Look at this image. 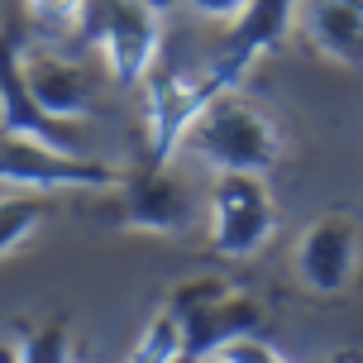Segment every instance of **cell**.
<instances>
[{"mask_svg":"<svg viewBox=\"0 0 363 363\" xmlns=\"http://www.w3.org/2000/svg\"><path fill=\"white\" fill-rule=\"evenodd\" d=\"M182 153L201 158L216 177H225V172L268 177L272 163L282 158V134H277V125L263 106L230 91L191 125V134L182 139Z\"/></svg>","mask_w":363,"mask_h":363,"instance_id":"6da1fadb","label":"cell"},{"mask_svg":"<svg viewBox=\"0 0 363 363\" xmlns=\"http://www.w3.org/2000/svg\"><path fill=\"white\" fill-rule=\"evenodd\" d=\"M167 311L182 330V363H206L239 340H263V325H268V306L258 296L216 277L182 282Z\"/></svg>","mask_w":363,"mask_h":363,"instance_id":"7a4b0ae2","label":"cell"},{"mask_svg":"<svg viewBox=\"0 0 363 363\" xmlns=\"http://www.w3.org/2000/svg\"><path fill=\"white\" fill-rule=\"evenodd\" d=\"M277 235V201L263 177L225 172L211 182V244L225 258H254Z\"/></svg>","mask_w":363,"mask_h":363,"instance_id":"3957f363","label":"cell"},{"mask_svg":"<svg viewBox=\"0 0 363 363\" xmlns=\"http://www.w3.org/2000/svg\"><path fill=\"white\" fill-rule=\"evenodd\" d=\"M144 91H148V163L167 167L172 153H182V139L191 134V125L235 86H225L216 72H201V77L158 72L144 82Z\"/></svg>","mask_w":363,"mask_h":363,"instance_id":"277c9868","label":"cell"},{"mask_svg":"<svg viewBox=\"0 0 363 363\" xmlns=\"http://www.w3.org/2000/svg\"><path fill=\"white\" fill-rule=\"evenodd\" d=\"M86 38L101 43L106 67L115 82L139 86L153 77L158 48H163V5H91Z\"/></svg>","mask_w":363,"mask_h":363,"instance_id":"5b68a950","label":"cell"},{"mask_svg":"<svg viewBox=\"0 0 363 363\" xmlns=\"http://www.w3.org/2000/svg\"><path fill=\"white\" fill-rule=\"evenodd\" d=\"M0 182L29 196L43 191H115L125 172L101 158H67L29 139H0Z\"/></svg>","mask_w":363,"mask_h":363,"instance_id":"8992f818","label":"cell"},{"mask_svg":"<svg viewBox=\"0 0 363 363\" xmlns=\"http://www.w3.org/2000/svg\"><path fill=\"white\" fill-rule=\"evenodd\" d=\"M359 258H363V239H359V220L349 211H325L301 230L296 249H291V268L296 282L315 296H340L354 287L359 277Z\"/></svg>","mask_w":363,"mask_h":363,"instance_id":"52a82bcc","label":"cell"},{"mask_svg":"<svg viewBox=\"0 0 363 363\" xmlns=\"http://www.w3.org/2000/svg\"><path fill=\"white\" fill-rule=\"evenodd\" d=\"M115 206H120V225L139 230V235H182L196 220L191 186L172 167H158V163L125 172V182L115 186Z\"/></svg>","mask_w":363,"mask_h":363,"instance_id":"ba28073f","label":"cell"},{"mask_svg":"<svg viewBox=\"0 0 363 363\" xmlns=\"http://www.w3.org/2000/svg\"><path fill=\"white\" fill-rule=\"evenodd\" d=\"M19 53H24L19 24L0 29V139H29V144H43V148H53V153H67V158H86L77 129L48 120L29 101L24 77H19Z\"/></svg>","mask_w":363,"mask_h":363,"instance_id":"9c48e42d","label":"cell"},{"mask_svg":"<svg viewBox=\"0 0 363 363\" xmlns=\"http://www.w3.org/2000/svg\"><path fill=\"white\" fill-rule=\"evenodd\" d=\"M19 77H24V91L48 120L57 125H72V120H86L96 110V82L82 62H72L67 53H53V48H24L19 53Z\"/></svg>","mask_w":363,"mask_h":363,"instance_id":"30bf717a","label":"cell"},{"mask_svg":"<svg viewBox=\"0 0 363 363\" xmlns=\"http://www.w3.org/2000/svg\"><path fill=\"white\" fill-rule=\"evenodd\" d=\"M296 24V10L282 5V0H249V10L225 29V43H220L211 72L225 82V86H239V77L254 67V57L282 48V38L291 34Z\"/></svg>","mask_w":363,"mask_h":363,"instance_id":"8fae6325","label":"cell"},{"mask_svg":"<svg viewBox=\"0 0 363 363\" xmlns=\"http://www.w3.org/2000/svg\"><path fill=\"white\" fill-rule=\"evenodd\" d=\"M301 34L315 43V53L340 62V67H363V5L359 0H315L301 15Z\"/></svg>","mask_w":363,"mask_h":363,"instance_id":"7c38bea8","label":"cell"},{"mask_svg":"<svg viewBox=\"0 0 363 363\" xmlns=\"http://www.w3.org/2000/svg\"><path fill=\"white\" fill-rule=\"evenodd\" d=\"M86 15L91 5H82V0H34V5H24V29L38 38V48H53L57 43H67V38L86 34Z\"/></svg>","mask_w":363,"mask_h":363,"instance_id":"4fadbf2b","label":"cell"},{"mask_svg":"<svg viewBox=\"0 0 363 363\" xmlns=\"http://www.w3.org/2000/svg\"><path fill=\"white\" fill-rule=\"evenodd\" d=\"M15 363H77L72 359V330L67 320H48V325H29L10 345Z\"/></svg>","mask_w":363,"mask_h":363,"instance_id":"5bb4252c","label":"cell"},{"mask_svg":"<svg viewBox=\"0 0 363 363\" xmlns=\"http://www.w3.org/2000/svg\"><path fill=\"white\" fill-rule=\"evenodd\" d=\"M43 220H48V201H43V196H29V191H19V196H0V258L15 254Z\"/></svg>","mask_w":363,"mask_h":363,"instance_id":"9a60e30c","label":"cell"},{"mask_svg":"<svg viewBox=\"0 0 363 363\" xmlns=\"http://www.w3.org/2000/svg\"><path fill=\"white\" fill-rule=\"evenodd\" d=\"M125 363H182V330H177V320H172L167 306L144 325V335L134 340Z\"/></svg>","mask_w":363,"mask_h":363,"instance_id":"2e32d148","label":"cell"},{"mask_svg":"<svg viewBox=\"0 0 363 363\" xmlns=\"http://www.w3.org/2000/svg\"><path fill=\"white\" fill-rule=\"evenodd\" d=\"M225 359H230V363H287L268 340H239V345L225 349Z\"/></svg>","mask_w":363,"mask_h":363,"instance_id":"e0dca14e","label":"cell"},{"mask_svg":"<svg viewBox=\"0 0 363 363\" xmlns=\"http://www.w3.org/2000/svg\"><path fill=\"white\" fill-rule=\"evenodd\" d=\"M191 10L206 19H225V24H235L244 10H249V0H191Z\"/></svg>","mask_w":363,"mask_h":363,"instance_id":"ac0fdd59","label":"cell"},{"mask_svg":"<svg viewBox=\"0 0 363 363\" xmlns=\"http://www.w3.org/2000/svg\"><path fill=\"white\" fill-rule=\"evenodd\" d=\"M0 363H15V354H10V345H0Z\"/></svg>","mask_w":363,"mask_h":363,"instance_id":"d6986e66","label":"cell"},{"mask_svg":"<svg viewBox=\"0 0 363 363\" xmlns=\"http://www.w3.org/2000/svg\"><path fill=\"white\" fill-rule=\"evenodd\" d=\"M206 363H230V359H225V354H216V359H206Z\"/></svg>","mask_w":363,"mask_h":363,"instance_id":"ffe728a7","label":"cell"}]
</instances>
